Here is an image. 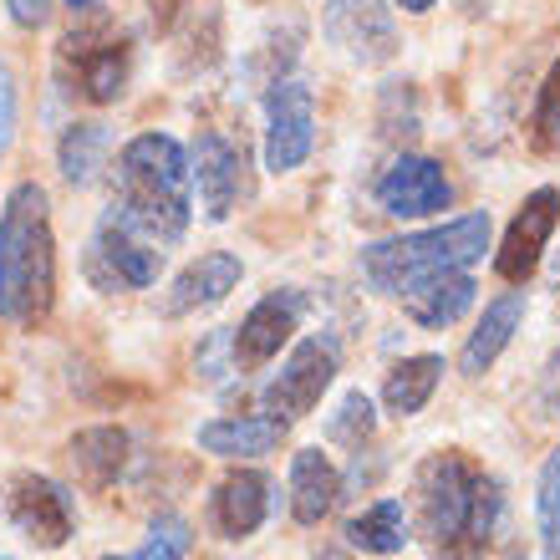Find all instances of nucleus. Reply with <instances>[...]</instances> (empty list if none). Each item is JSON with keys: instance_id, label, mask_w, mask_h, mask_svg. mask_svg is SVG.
I'll return each mask as SVG.
<instances>
[{"instance_id": "37", "label": "nucleus", "mask_w": 560, "mask_h": 560, "mask_svg": "<svg viewBox=\"0 0 560 560\" xmlns=\"http://www.w3.org/2000/svg\"><path fill=\"white\" fill-rule=\"evenodd\" d=\"M67 5H92V0H67Z\"/></svg>"}, {"instance_id": "38", "label": "nucleus", "mask_w": 560, "mask_h": 560, "mask_svg": "<svg viewBox=\"0 0 560 560\" xmlns=\"http://www.w3.org/2000/svg\"><path fill=\"white\" fill-rule=\"evenodd\" d=\"M0 560H15V556H0Z\"/></svg>"}, {"instance_id": "10", "label": "nucleus", "mask_w": 560, "mask_h": 560, "mask_svg": "<svg viewBox=\"0 0 560 560\" xmlns=\"http://www.w3.org/2000/svg\"><path fill=\"white\" fill-rule=\"evenodd\" d=\"M556 224H560V189L546 184V189L525 194V205L515 209V220H510L500 250H494V270H500V280L525 285V280L540 270V255H546Z\"/></svg>"}, {"instance_id": "31", "label": "nucleus", "mask_w": 560, "mask_h": 560, "mask_svg": "<svg viewBox=\"0 0 560 560\" xmlns=\"http://www.w3.org/2000/svg\"><path fill=\"white\" fill-rule=\"evenodd\" d=\"M5 11L21 31H42L46 15H51V0H5Z\"/></svg>"}, {"instance_id": "18", "label": "nucleus", "mask_w": 560, "mask_h": 560, "mask_svg": "<svg viewBox=\"0 0 560 560\" xmlns=\"http://www.w3.org/2000/svg\"><path fill=\"white\" fill-rule=\"evenodd\" d=\"M128 448H133L128 428L97 423V428H82V433H72V443H67V458H72L77 479H82L88 489H113L122 479V469H128Z\"/></svg>"}, {"instance_id": "9", "label": "nucleus", "mask_w": 560, "mask_h": 560, "mask_svg": "<svg viewBox=\"0 0 560 560\" xmlns=\"http://www.w3.org/2000/svg\"><path fill=\"white\" fill-rule=\"evenodd\" d=\"M316 143V97L301 77H276L266 92V168L291 174Z\"/></svg>"}, {"instance_id": "15", "label": "nucleus", "mask_w": 560, "mask_h": 560, "mask_svg": "<svg viewBox=\"0 0 560 560\" xmlns=\"http://www.w3.org/2000/svg\"><path fill=\"white\" fill-rule=\"evenodd\" d=\"M270 515V479L260 469H235L224 474L214 494H209V525L224 535V540H245L266 525Z\"/></svg>"}, {"instance_id": "27", "label": "nucleus", "mask_w": 560, "mask_h": 560, "mask_svg": "<svg viewBox=\"0 0 560 560\" xmlns=\"http://www.w3.org/2000/svg\"><path fill=\"white\" fill-rule=\"evenodd\" d=\"M535 520H540V546L550 560H560V448L546 458L540 485H535Z\"/></svg>"}, {"instance_id": "20", "label": "nucleus", "mask_w": 560, "mask_h": 560, "mask_svg": "<svg viewBox=\"0 0 560 560\" xmlns=\"http://www.w3.org/2000/svg\"><path fill=\"white\" fill-rule=\"evenodd\" d=\"M474 276L469 270H443V276H428L418 280L413 291H402V311L413 316L418 326H428V331H439V326H454L464 311L474 306Z\"/></svg>"}, {"instance_id": "24", "label": "nucleus", "mask_w": 560, "mask_h": 560, "mask_svg": "<svg viewBox=\"0 0 560 560\" xmlns=\"http://www.w3.org/2000/svg\"><path fill=\"white\" fill-rule=\"evenodd\" d=\"M107 153H113V138H107V122H72L57 143V163H61V178L88 189L97 184V174L107 168Z\"/></svg>"}, {"instance_id": "14", "label": "nucleus", "mask_w": 560, "mask_h": 560, "mask_svg": "<svg viewBox=\"0 0 560 560\" xmlns=\"http://www.w3.org/2000/svg\"><path fill=\"white\" fill-rule=\"evenodd\" d=\"M189 163H194V189H199L205 214L214 224L230 220L240 205V194H245V148H235L220 128H205L189 153Z\"/></svg>"}, {"instance_id": "1", "label": "nucleus", "mask_w": 560, "mask_h": 560, "mask_svg": "<svg viewBox=\"0 0 560 560\" xmlns=\"http://www.w3.org/2000/svg\"><path fill=\"white\" fill-rule=\"evenodd\" d=\"M504 515V485L469 454L443 448L413 474V525L433 560H485Z\"/></svg>"}, {"instance_id": "34", "label": "nucleus", "mask_w": 560, "mask_h": 560, "mask_svg": "<svg viewBox=\"0 0 560 560\" xmlns=\"http://www.w3.org/2000/svg\"><path fill=\"white\" fill-rule=\"evenodd\" d=\"M464 11H469V15H479V11H489V0H464Z\"/></svg>"}, {"instance_id": "29", "label": "nucleus", "mask_w": 560, "mask_h": 560, "mask_svg": "<svg viewBox=\"0 0 560 560\" xmlns=\"http://www.w3.org/2000/svg\"><path fill=\"white\" fill-rule=\"evenodd\" d=\"M11 138H15V72L0 61V159L11 153Z\"/></svg>"}, {"instance_id": "4", "label": "nucleus", "mask_w": 560, "mask_h": 560, "mask_svg": "<svg viewBox=\"0 0 560 560\" xmlns=\"http://www.w3.org/2000/svg\"><path fill=\"white\" fill-rule=\"evenodd\" d=\"M485 250H489V214H458V220L418 230V235L368 245L357 266H362V280L377 295H402L428 276L479 266Z\"/></svg>"}, {"instance_id": "30", "label": "nucleus", "mask_w": 560, "mask_h": 560, "mask_svg": "<svg viewBox=\"0 0 560 560\" xmlns=\"http://www.w3.org/2000/svg\"><path fill=\"white\" fill-rule=\"evenodd\" d=\"M535 402L546 413H560V352H550V362L540 368V383H535Z\"/></svg>"}, {"instance_id": "3", "label": "nucleus", "mask_w": 560, "mask_h": 560, "mask_svg": "<svg viewBox=\"0 0 560 560\" xmlns=\"http://www.w3.org/2000/svg\"><path fill=\"white\" fill-rule=\"evenodd\" d=\"M113 205L153 245H178L194 220V163L168 133H138L118 153V199Z\"/></svg>"}, {"instance_id": "22", "label": "nucleus", "mask_w": 560, "mask_h": 560, "mask_svg": "<svg viewBox=\"0 0 560 560\" xmlns=\"http://www.w3.org/2000/svg\"><path fill=\"white\" fill-rule=\"evenodd\" d=\"M408 540H413V520H408L402 500H377L347 520V546L362 556H398Z\"/></svg>"}, {"instance_id": "5", "label": "nucleus", "mask_w": 560, "mask_h": 560, "mask_svg": "<svg viewBox=\"0 0 560 560\" xmlns=\"http://www.w3.org/2000/svg\"><path fill=\"white\" fill-rule=\"evenodd\" d=\"M133 72V42L113 21H82L57 46V82L67 97L92 107L118 103Z\"/></svg>"}, {"instance_id": "26", "label": "nucleus", "mask_w": 560, "mask_h": 560, "mask_svg": "<svg viewBox=\"0 0 560 560\" xmlns=\"http://www.w3.org/2000/svg\"><path fill=\"white\" fill-rule=\"evenodd\" d=\"M530 148H535V153H560V57L550 61L546 82H540V97H535Z\"/></svg>"}, {"instance_id": "2", "label": "nucleus", "mask_w": 560, "mask_h": 560, "mask_svg": "<svg viewBox=\"0 0 560 560\" xmlns=\"http://www.w3.org/2000/svg\"><path fill=\"white\" fill-rule=\"evenodd\" d=\"M57 306V235L42 184H15L0 209V316L15 331L46 326Z\"/></svg>"}, {"instance_id": "28", "label": "nucleus", "mask_w": 560, "mask_h": 560, "mask_svg": "<svg viewBox=\"0 0 560 560\" xmlns=\"http://www.w3.org/2000/svg\"><path fill=\"white\" fill-rule=\"evenodd\" d=\"M372 428H377V418H372V398H368V393H347L326 433H331L337 443H347V448H357V454H362V443L372 439Z\"/></svg>"}, {"instance_id": "17", "label": "nucleus", "mask_w": 560, "mask_h": 560, "mask_svg": "<svg viewBox=\"0 0 560 560\" xmlns=\"http://www.w3.org/2000/svg\"><path fill=\"white\" fill-rule=\"evenodd\" d=\"M520 322H525V291L494 295L485 306V316H479V326L469 331V341H464V352H458V372H464V377H485V372L500 362L504 347L515 341Z\"/></svg>"}, {"instance_id": "23", "label": "nucleus", "mask_w": 560, "mask_h": 560, "mask_svg": "<svg viewBox=\"0 0 560 560\" xmlns=\"http://www.w3.org/2000/svg\"><path fill=\"white\" fill-rule=\"evenodd\" d=\"M443 377V357L423 352V357H402V362H393V372H387L383 383V408L393 418H413L428 408V398H433V387H439Z\"/></svg>"}, {"instance_id": "8", "label": "nucleus", "mask_w": 560, "mask_h": 560, "mask_svg": "<svg viewBox=\"0 0 560 560\" xmlns=\"http://www.w3.org/2000/svg\"><path fill=\"white\" fill-rule=\"evenodd\" d=\"M0 504H5V520L26 535L36 550H61L77 530V510L72 494L46 479V474H11L0 485Z\"/></svg>"}, {"instance_id": "33", "label": "nucleus", "mask_w": 560, "mask_h": 560, "mask_svg": "<svg viewBox=\"0 0 560 560\" xmlns=\"http://www.w3.org/2000/svg\"><path fill=\"white\" fill-rule=\"evenodd\" d=\"M398 5H402V11H408V15H423V11H433L439 0H398Z\"/></svg>"}, {"instance_id": "7", "label": "nucleus", "mask_w": 560, "mask_h": 560, "mask_svg": "<svg viewBox=\"0 0 560 560\" xmlns=\"http://www.w3.org/2000/svg\"><path fill=\"white\" fill-rule=\"evenodd\" d=\"M331 383H337V347L326 337H306V341H295L291 357L280 362V372L266 383L260 402H266V413L276 418V423L291 428L326 398Z\"/></svg>"}, {"instance_id": "36", "label": "nucleus", "mask_w": 560, "mask_h": 560, "mask_svg": "<svg viewBox=\"0 0 560 560\" xmlns=\"http://www.w3.org/2000/svg\"><path fill=\"white\" fill-rule=\"evenodd\" d=\"M504 560H525V556H520V550H504Z\"/></svg>"}, {"instance_id": "16", "label": "nucleus", "mask_w": 560, "mask_h": 560, "mask_svg": "<svg viewBox=\"0 0 560 560\" xmlns=\"http://www.w3.org/2000/svg\"><path fill=\"white\" fill-rule=\"evenodd\" d=\"M240 276H245L240 255H230V250L199 255L194 266H184L174 276V285H168V295H163V316H194V311L220 306L224 295L240 285Z\"/></svg>"}, {"instance_id": "25", "label": "nucleus", "mask_w": 560, "mask_h": 560, "mask_svg": "<svg viewBox=\"0 0 560 560\" xmlns=\"http://www.w3.org/2000/svg\"><path fill=\"white\" fill-rule=\"evenodd\" d=\"M194 550V525L184 515H159L148 525V540L133 556H103V560H189Z\"/></svg>"}, {"instance_id": "13", "label": "nucleus", "mask_w": 560, "mask_h": 560, "mask_svg": "<svg viewBox=\"0 0 560 560\" xmlns=\"http://www.w3.org/2000/svg\"><path fill=\"white\" fill-rule=\"evenodd\" d=\"M377 205L398 220H423V214H443L454 205V184L443 174V163L402 153L383 178H377Z\"/></svg>"}, {"instance_id": "19", "label": "nucleus", "mask_w": 560, "mask_h": 560, "mask_svg": "<svg viewBox=\"0 0 560 560\" xmlns=\"http://www.w3.org/2000/svg\"><path fill=\"white\" fill-rule=\"evenodd\" d=\"M341 500V474L322 448H301L291 458V515L295 525H322Z\"/></svg>"}, {"instance_id": "6", "label": "nucleus", "mask_w": 560, "mask_h": 560, "mask_svg": "<svg viewBox=\"0 0 560 560\" xmlns=\"http://www.w3.org/2000/svg\"><path fill=\"white\" fill-rule=\"evenodd\" d=\"M82 270L103 295L148 291L163 270V245H153L118 205H107L97 230H92L88 255H82Z\"/></svg>"}, {"instance_id": "12", "label": "nucleus", "mask_w": 560, "mask_h": 560, "mask_svg": "<svg viewBox=\"0 0 560 560\" xmlns=\"http://www.w3.org/2000/svg\"><path fill=\"white\" fill-rule=\"evenodd\" d=\"M301 311H306V295L301 291H270L266 301H255L250 316L230 337V362L240 372L266 368L270 357H280V347L291 341L295 326H301Z\"/></svg>"}, {"instance_id": "21", "label": "nucleus", "mask_w": 560, "mask_h": 560, "mask_svg": "<svg viewBox=\"0 0 560 560\" xmlns=\"http://www.w3.org/2000/svg\"><path fill=\"white\" fill-rule=\"evenodd\" d=\"M285 423H276L270 413H240V418H214L199 428V448L214 458H260L270 448H280Z\"/></svg>"}, {"instance_id": "11", "label": "nucleus", "mask_w": 560, "mask_h": 560, "mask_svg": "<svg viewBox=\"0 0 560 560\" xmlns=\"http://www.w3.org/2000/svg\"><path fill=\"white\" fill-rule=\"evenodd\" d=\"M326 36L357 67H383L398 57V31L383 0H326Z\"/></svg>"}, {"instance_id": "32", "label": "nucleus", "mask_w": 560, "mask_h": 560, "mask_svg": "<svg viewBox=\"0 0 560 560\" xmlns=\"http://www.w3.org/2000/svg\"><path fill=\"white\" fill-rule=\"evenodd\" d=\"M148 5H153V26H159V31H174L178 11H184L189 0H148Z\"/></svg>"}, {"instance_id": "35", "label": "nucleus", "mask_w": 560, "mask_h": 560, "mask_svg": "<svg viewBox=\"0 0 560 560\" xmlns=\"http://www.w3.org/2000/svg\"><path fill=\"white\" fill-rule=\"evenodd\" d=\"M316 560H352V556H347V550H322Z\"/></svg>"}]
</instances>
